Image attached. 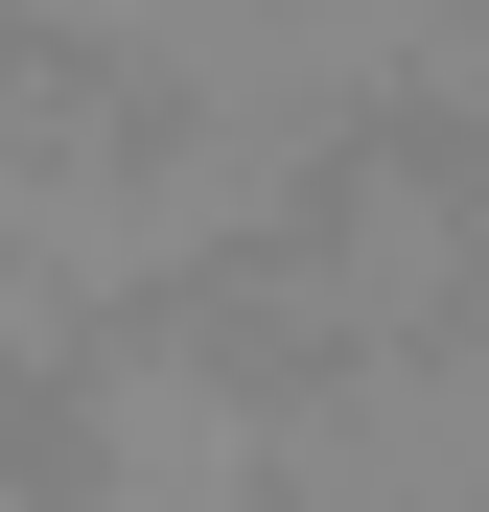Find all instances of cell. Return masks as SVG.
I'll return each instance as SVG.
<instances>
[{"label":"cell","instance_id":"6da1fadb","mask_svg":"<svg viewBox=\"0 0 489 512\" xmlns=\"http://www.w3.org/2000/svg\"><path fill=\"white\" fill-rule=\"evenodd\" d=\"M443 24H466V0H280V47H303L326 117H373L396 70H443Z\"/></svg>","mask_w":489,"mask_h":512},{"label":"cell","instance_id":"7a4b0ae2","mask_svg":"<svg viewBox=\"0 0 489 512\" xmlns=\"http://www.w3.org/2000/svg\"><path fill=\"white\" fill-rule=\"evenodd\" d=\"M443 117H466L443 163H489V0H466V24H443Z\"/></svg>","mask_w":489,"mask_h":512}]
</instances>
